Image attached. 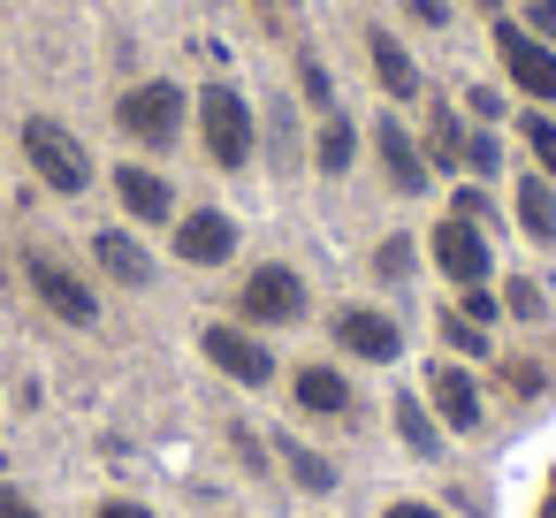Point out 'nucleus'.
Instances as JSON below:
<instances>
[{
	"label": "nucleus",
	"instance_id": "f257e3e1",
	"mask_svg": "<svg viewBox=\"0 0 556 518\" xmlns=\"http://www.w3.org/2000/svg\"><path fill=\"white\" fill-rule=\"evenodd\" d=\"M24 153H31V168H39V176H47L62 199L92 184V161H85V146H77L62 123H47V115H31V123H24Z\"/></svg>",
	"mask_w": 556,
	"mask_h": 518
},
{
	"label": "nucleus",
	"instance_id": "bb28decb",
	"mask_svg": "<svg viewBox=\"0 0 556 518\" xmlns=\"http://www.w3.org/2000/svg\"><path fill=\"white\" fill-rule=\"evenodd\" d=\"M442 336H450L457 351H480V328H472V320H442Z\"/></svg>",
	"mask_w": 556,
	"mask_h": 518
},
{
	"label": "nucleus",
	"instance_id": "a878e982",
	"mask_svg": "<svg viewBox=\"0 0 556 518\" xmlns=\"http://www.w3.org/2000/svg\"><path fill=\"white\" fill-rule=\"evenodd\" d=\"M510 313H526V320H533V313H541V290H533V282H510Z\"/></svg>",
	"mask_w": 556,
	"mask_h": 518
},
{
	"label": "nucleus",
	"instance_id": "f8f14e48",
	"mask_svg": "<svg viewBox=\"0 0 556 518\" xmlns=\"http://www.w3.org/2000/svg\"><path fill=\"white\" fill-rule=\"evenodd\" d=\"M427 381H434V412H442L450 427H472V419H480V396H472V381H465L457 366H434Z\"/></svg>",
	"mask_w": 556,
	"mask_h": 518
},
{
	"label": "nucleus",
	"instance_id": "6e6552de",
	"mask_svg": "<svg viewBox=\"0 0 556 518\" xmlns=\"http://www.w3.org/2000/svg\"><path fill=\"white\" fill-rule=\"evenodd\" d=\"M229 252H237V222H229V214H191V222H176V260L214 267V260H229Z\"/></svg>",
	"mask_w": 556,
	"mask_h": 518
},
{
	"label": "nucleus",
	"instance_id": "aec40b11",
	"mask_svg": "<svg viewBox=\"0 0 556 518\" xmlns=\"http://www.w3.org/2000/svg\"><path fill=\"white\" fill-rule=\"evenodd\" d=\"M320 168H328V176H336V168H351V123H343V115H328V123H320Z\"/></svg>",
	"mask_w": 556,
	"mask_h": 518
},
{
	"label": "nucleus",
	"instance_id": "6ab92c4d",
	"mask_svg": "<svg viewBox=\"0 0 556 518\" xmlns=\"http://www.w3.org/2000/svg\"><path fill=\"white\" fill-rule=\"evenodd\" d=\"M427 153H434V161H465V130H457L450 108H434V123H427Z\"/></svg>",
	"mask_w": 556,
	"mask_h": 518
},
{
	"label": "nucleus",
	"instance_id": "393cba45",
	"mask_svg": "<svg viewBox=\"0 0 556 518\" xmlns=\"http://www.w3.org/2000/svg\"><path fill=\"white\" fill-rule=\"evenodd\" d=\"M526 24H533L541 39H556V0H533V9H526Z\"/></svg>",
	"mask_w": 556,
	"mask_h": 518
},
{
	"label": "nucleus",
	"instance_id": "b1692460",
	"mask_svg": "<svg viewBox=\"0 0 556 518\" xmlns=\"http://www.w3.org/2000/svg\"><path fill=\"white\" fill-rule=\"evenodd\" d=\"M465 168L488 176V168H495V138H465Z\"/></svg>",
	"mask_w": 556,
	"mask_h": 518
},
{
	"label": "nucleus",
	"instance_id": "423d86ee",
	"mask_svg": "<svg viewBox=\"0 0 556 518\" xmlns=\"http://www.w3.org/2000/svg\"><path fill=\"white\" fill-rule=\"evenodd\" d=\"M298 313H305V290L290 267H260L244 282V320H298Z\"/></svg>",
	"mask_w": 556,
	"mask_h": 518
},
{
	"label": "nucleus",
	"instance_id": "f03ea898",
	"mask_svg": "<svg viewBox=\"0 0 556 518\" xmlns=\"http://www.w3.org/2000/svg\"><path fill=\"white\" fill-rule=\"evenodd\" d=\"M199 123H206V153H214L222 168H244V161H252V108H244L229 85H214V92L199 100Z\"/></svg>",
	"mask_w": 556,
	"mask_h": 518
},
{
	"label": "nucleus",
	"instance_id": "ddd939ff",
	"mask_svg": "<svg viewBox=\"0 0 556 518\" xmlns=\"http://www.w3.org/2000/svg\"><path fill=\"white\" fill-rule=\"evenodd\" d=\"M115 191H123V206H130L138 222H168V184H161V176L123 168V176H115Z\"/></svg>",
	"mask_w": 556,
	"mask_h": 518
},
{
	"label": "nucleus",
	"instance_id": "9b49d317",
	"mask_svg": "<svg viewBox=\"0 0 556 518\" xmlns=\"http://www.w3.org/2000/svg\"><path fill=\"white\" fill-rule=\"evenodd\" d=\"M336 336H343V351H358V358H396V320H381V313H343Z\"/></svg>",
	"mask_w": 556,
	"mask_h": 518
},
{
	"label": "nucleus",
	"instance_id": "0eeeda50",
	"mask_svg": "<svg viewBox=\"0 0 556 518\" xmlns=\"http://www.w3.org/2000/svg\"><path fill=\"white\" fill-rule=\"evenodd\" d=\"M206 358H214L229 381H275V358H267V343H252L244 328H206Z\"/></svg>",
	"mask_w": 556,
	"mask_h": 518
},
{
	"label": "nucleus",
	"instance_id": "7ed1b4c3",
	"mask_svg": "<svg viewBox=\"0 0 556 518\" xmlns=\"http://www.w3.org/2000/svg\"><path fill=\"white\" fill-rule=\"evenodd\" d=\"M123 130L146 138V146H176V130H184V92H176V85H138V92L123 100Z\"/></svg>",
	"mask_w": 556,
	"mask_h": 518
},
{
	"label": "nucleus",
	"instance_id": "4468645a",
	"mask_svg": "<svg viewBox=\"0 0 556 518\" xmlns=\"http://www.w3.org/2000/svg\"><path fill=\"white\" fill-rule=\"evenodd\" d=\"M374 70H381L389 100H412V92H419V70H412V54H404L389 31H374Z\"/></svg>",
	"mask_w": 556,
	"mask_h": 518
},
{
	"label": "nucleus",
	"instance_id": "412c9836",
	"mask_svg": "<svg viewBox=\"0 0 556 518\" xmlns=\"http://www.w3.org/2000/svg\"><path fill=\"white\" fill-rule=\"evenodd\" d=\"M526 146H533V161L556 176V123H548V115H533V123H526Z\"/></svg>",
	"mask_w": 556,
	"mask_h": 518
},
{
	"label": "nucleus",
	"instance_id": "2eb2a0df",
	"mask_svg": "<svg viewBox=\"0 0 556 518\" xmlns=\"http://www.w3.org/2000/svg\"><path fill=\"white\" fill-rule=\"evenodd\" d=\"M92 252H100V267H108L115 282H146V275H153V260H146L123 229H100V244H92Z\"/></svg>",
	"mask_w": 556,
	"mask_h": 518
},
{
	"label": "nucleus",
	"instance_id": "4be33fe9",
	"mask_svg": "<svg viewBox=\"0 0 556 518\" xmlns=\"http://www.w3.org/2000/svg\"><path fill=\"white\" fill-rule=\"evenodd\" d=\"M290 472H298L305 488H328V465H320L313 450H298V442H290Z\"/></svg>",
	"mask_w": 556,
	"mask_h": 518
},
{
	"label": "nucleus",
	"instance_id": "20e7f679",
	"mask_svg": "<svg viewBox=\"0 0 556 518\" xmlns=\"http://www.w3.org/2000/svg\"><path fill=\"white\" fill-rule=\"evenodd\" d=\"M495 54H503V70H510V85L526 92V100H556V54L541 47V39H526V31H495Z\"/></svg>",
	"mask_w": 556,
	"mask_h": 518
},
{
	"label": "nucleus",
	"instance_id": "9d476101",
	"mask_svg": "<svg viewBox=\"0 0 556 518\" xmlns=\"http://www.w3.org/2000/svg\"><path fill=\"white\" fill-rule=\"evenodd\" d=\"M374 146H381V168H389V184H396V191H427V161H419V146H412L396 123H381V130H374Z\"/></svg>",
	"mask_w": 556,
	"mask_h": 518
},
{
	"label": "nucleus",
	"instance_id": "39448f33",
	"mask_svg": "<svg viewBox=\"0 0 556 518\" xmlns=\"http://www.w3.org/2000/svg\"><path fill=\"white\" fill-rule=\"evenodd\" d=\"M434 267H442L457 290H480V282H488V244H480V229H472V222H442V229H434Z\"/></svg>",
	"mask_w": 556,
	"mask_h": 518
},
{
	"label": "nucleus",
	"instance_id": "a211bd4d",
	"mask_svg": "<svg viewBox=\"0 0 556 518\" xmlns=\"http://www.w3.org/2000/svg\"><path fill=\"white\" fill-rule=\"evenodd\" d=\"M396 427H404V442H412L419 457H434V450H442V434H434V419L419 412V396H396Z\"/></svg>",
	"mask_w": 556,
	"mask_h": 518
},
{
	"label": "nucleus",
	"instance_id": "cd10ccee",
	"mask_svg": "<svg viewBox=\"0 0 556 518\" xmlns=\"http://www.w3.org/2000/svg\"><path fill=\"white\" fill-rule=\"evenodd\" d=\"M0 518H39V510H31L24 495H9V488H0Z\"/></svg>",
	"mask_w": 556,
	"mask_h": 518
},
{
	"label": "nucleus",
	"instance_id": "1a4fd4ad",
	"mask_svg": "<svg viewBox=\"0 0 556 518\" xmlns=\"http://www.w3.org/2000/svg\"><path fill=\"white\" fill-rule=\"evenodd\" d=\"M31 282H39V298H47L62 320H77V328L92 320V290H85L70 267H54V260H31Z\"/></svg>",
	"mask_w": 556,
	"mask_h": 518
},
{
	"label": "nucleus",
	"instance_id": "f3484780",
	"mask_svg": "<svg viewBox=\"0 0 556 518\" xmlns=\"http://www.w3.org/2000/svg\"><path fill=\"white\" fill-rule=\"evenodd\" d=\"M298 404H305V412H343V404H351V389H343V374L305 366V374H298Z\"/></svg>",
	"mask_w": 556,
	"mask_h": 518
},
{
	"label": "nucleus",
	"instance_id": "7c9ffc66",
	"mask_svg": "<svg viewBox=\"0 0 556 518\" xmlns=\"http://www.w3.org/2000/svg\"><path fill=\"white\" fill-rule=\"evenodd\" d=\"M260 9H282V0H260Z\"/></svg>",
	"mask_w": 556,
	"mask_h": 518
},
{
	"label": "nucleus",
	"instance_id": "5701e85b",
	"mask_svg": "<svg viewBox=\"0 0 556 518\" xmlns=\"http://www.w3.org/2000/svg\"><path fill=\"white\" fill-rule=\"evenodd\" d=\"M374 267H381V275H404V267H412V244H404V237H389V244H381V260H374Z\"/></svg>",
	"mask_w": 556,
	"mask_h": 518
},
{
	"label": "nucleus",
	"instance_id": "c756f323",
	"mask_svg": "<svg viewBox=\"0 0 556 518\" xmlns=\"http://www.w3.org/2000/svg\"><path fill=\"white\" fill-rule=\"evenodd\" d=\"M381 518H434V510H427V503H389Z\"/></svg>",
	"mask_w": 556,
	"mask_h": 518
},
{
	"label": "nucleus",
	"instance_id": "c85d7f7f",
	"mask_svg": "<svg viewBox=\"0 0 556 518\" xmlns=\"http://www.w3.org/2000/svg\"><path fill=\"white\" fill-rule=\"evenodd\" d=\"M100 518H153L146 503H100Z\"/></svg>",
	"mask_w": 556,
	"mask_h": 518
},
{
	"label": "nucleus",
	"instance_id": "dca6fc26",
	"mask_svg": "<svg viewBox=\"0 0 556 518\" xmlns=\"http://www.w3.org/2000/svg\"><path fill=\"white\" fill-rule=\"evenodd\" d=\"M518 222H526V237H541V244L556 237V191H548L541 176L518 184Z\"/></svg>",
	"mask_w": 556,
	"mask_h": 518
}]
</instances>
